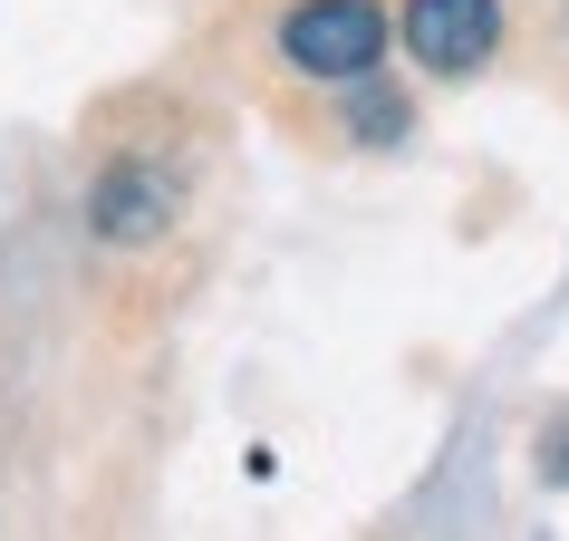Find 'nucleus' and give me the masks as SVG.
Instances as JSON below:
<instances>
[{"mask_svg":"<svg viewBox=\"0 0 569 541\" xmlns=\"http://www.w3.org/2000/svg\"><path fill=\"white\" fill-rule=\"evenodd\" d=\"M406 49L435 78H473L502 49V0H406Z\"/></svg>","mask_w":569,"mask_h":541,"instance_id":"obj_3","label":"nucleus"},{"mask_svg":"<svg viewBox=\"0 0 569 541\" xmlns=\"http://www.w3.org/2000/svg\"><path fill=\"white\" fill-rule=\"evenodd\" d=\"M531 464H540V483H550V493H569V416L540 425V454H531Z\"/></svg>","mask_w":569,"mask_h":541,"instance_id":"obj_5","label":"nucleus"},{"mask_svg":"<svg viewBox=\"0 0 569 541\" xmlns=\"http://www.w3.org/2000/svg\"><path fill=\"white\" fill-rule=\"evenodd\" d=\"M174 223H183V175L164 165V155L126 146V155L97 165V184H88V233L107 242V252H146V242H164Z\"/></svg>","mask_w":569,"mask_h":541,"instance_id":"obj_1","label":"nucleus"},{"mask_svg":"<svg viewBox=\"0 0 569 541\" xmlns=\"http://www.w3.org/2000/svg\"><path fill=\"white\" fill-rule=\"evenodd\" d=\"M280 59L319 78V88H348V78H377L387 59V10L377 0H300L280 20Z\"/></svg>","mask_w":569,"mask_h":541,"instance_id":"obj_2","label":"nucleus"},{"mask_svg":"<svg viewBox=\"0 0 569 541\" xmlns=\"http://www.w3.org/2000/svg\"><path fill=\"white\" fill-rule=\"evenodd\" d=\"M348 126H358L367 146H396V126H406V107H396L377 78H348Z\"/></svg>","mask_w":569,"mask_h":541,"instance_id":"obj_4","label":"nucleus"}]
</instances>
